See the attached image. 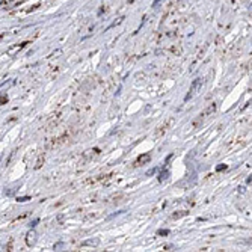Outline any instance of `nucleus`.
I'll return each instance as SVG.
<instances>
[{
	"label": "nucleus",
	"instance_id": "f257e3e1",
	"mask_svg": "<svg viewBox=\"0 0 252 252\" xmlns=\"http://www.w3.org/2000/svg\"><path fill=\"white\" fill-rule=\"evenodd\" d=\"M201 86H202V78H195L193 82H192V85H190V89H189V94L184 97V101H187V100H190L192 97L195 95L198 91L201 89Z\"/></svg>",
	"mask_w": 252,
	"mask_h": 252
},
{
	"label": "nucleus",
	"instance_id": "f03ea898",
	"mask_svg": "<svg viewBox=\"0 0 252 252\" xmlns=\"http://www.w3.org/2000/svg\"><path fill=\"white\" fill-rule=\"evenodd\" d=\"M36 237H38L36 231L33 228H30V231L26 234V244L27 246H33V244L36 243Z\"/></svg>",
	"mask_w": 252,
	"mask_h": 252
},
{
	"label": "nucleus",
	"instance_id": "7ed1b4c3",
	"mask_svg": "<svg viewBox=\"0 0 252 252\" xmlns=\"http://www.w3.org/2000/svg\"><path fill=\"white\" fill-rule=\"evenodd\" d=\"M151 160V154L149 153H145V154H140L139 157H138V160H136V165L138 166H142V165H145V163H148Z\"/></svg>",
	"mask_w": 252,
	"mask_h": 252
},
{
	"label": "nucleus",
	"instance_id": "20e7f679",
	"mask_svg": "<svg viewBox=\"0 0 252 252\" xmlns=\"http://www.w3.org/2000/svg\"><path fill=\"white\" fill-rule=\"evenodd\" d=\"M100 244V240L98 239H89V240H85L82 246H98Z\"/></svg>",
	"mask_w": 252,
	"mask_h": 252
},
{
	"label": "nucleus",
	"instance_id": "39448f33",
	"mask_svg": "<svg viewBox=\"0 0 252 252\" xmlns=\"http://www.w3.org/2000/svg\"><path fill=\"white\" fill-rule=\"evenodd\" d=\"M169 175H171V172L166 169V171H162L160 174H159V183H163V181H166L168 178H169Z\"/></svg>",
	"mask_w": 252,
	"mask_h": 252
},
{
	"label": "nucleus",
	"instance_id": "423d86ee",
	"mask_svg": "<svg viewBox=\"0 0 252 252\" xmlns=\"http://www.w3.org/2000/svg\"><path fill=\"white\" fill-rule=\"evenodd\" d=\"M171 124H172V119H169V121L166 122L165 125H162V127H159V130L156 131V134H157V136H159V134H162L163 131H166V130H168V127H169Z\"/></svg>",
	"mask_w": 252,
	"mask_h": 252
},
{
	"label": "nucleus",
	"instance_id": "0eeeda50",
	"mask_svg": "<svg viewBox=\"0 0 252 252\" xmlns=\"http://www.w3.org/2000/svg\"><path fill=\"white\" fill-rule=\"evenodd\" d=\"M216 107H217V106L214 104V103H211V104H210L209 107H207V110H205V112L202 113V116H207V115H210V113L216 112Z\"/></svg>",
	"mask_w": 252,
	"mask_h": 252
},
{
	"label": "nucleus",
	"instance_id": "6e6552de",
	"mask_svg": "<svg viewBox=\"0 0 252 252\" xmlns=\"http://www.w3.org/2000/svg\"><path fill=\"white\" fill-rule=\"evenodd\" d=\"M186 214H187V211H177V213L172 214V219H180V217L186 216Z\"/></svg>",
	"mask_w": 252,
	"mask_h": 252
},
{
	"label": "nucleus",
	"instance_id": "1a4fd4ad",
	"mask_svg": "<svg viewBox=\"0 0 252 252\" xmlns=\"http://www.w3.org/2000/svg\"><path fill=\"white\" fill-rule=\"evenodd\" d=\"M63 246H65V244L62 243V242H58V243L53 246V249H54V251H62V248H63Z\"/></svg>",
	"mask_w": 252,
	"mask_h": 252
},
{
	"label": "nucleus",
	"instance_id": "9d476101",
	"mask_svg": "<svg viewBox=\"0 0 252 252\" xmlns=\"http://www.w3.org/2000/svg\"><path fill=\"white\" fill-rule=\"evenodd\" d=\"M157 234L159 235H168L169 234V229H159V231H157Z\"/></svg>",
	"mask_w": 252,
	"mask_h": 252
},
{
	"label": "nucleus",
	"instance_id": "9b49d317",
	"mask_svg": "<svg viewBox=\"0 0 252 252\" xmlns=\"http://www.w3.org/2000/svg\"><path fill=\"white\" fill-rule=\"evenodd\" d=\"M30 199H32V198H30V196H21V198H18V202H26V201H30Z\"/></svg>",
	"mask_w": 252,
	"mask_h": 252
},
{
	"label": "nucleus",
	"instance_id": "f8f14e48",
	"mask_svg": "<svg viewBox=\"0 0 252 252\" xmlns=\"http://www.w3.org/2000/svg\"><path fill=\"white\" fill-rule=\"evenodd\" d=\"M38 224H39V219H35V220H32V222H30V228H35Z\"/></svg>",
	"mask_w": 252,
	"mask_h": 252
},
{
	"label": "nucleus",
	"instance_id": "ddd939ff",
	"mask_svg": "<svg viewBox=\"0 0 252 252\" xmlns=\"http://www.w3.org/2000/svg\"><path fill=\"white\" fill-rule=\"evenodd\" d=\"M6 101H8V97H6V95L0 97V106L3 104V103H6Z\"/></svg>",
	"mask_w": 252,
	"mask_h": 252
},
{
	"label": "nucleus",
	"instance_id": "4468645a",
	"mask_svg": "<svg viewBox=\"0 0 252 252\" xmlns=\"http://www.w3.org/2000/svg\"><path fill=\"white\" fill-rule=\"evenodd\" d=\"M224 169H226V165H219V166L216 168L217 172H220V171H224Z\"/></svg>",
	"mask_w": 252,
	"mask_h": 252
},
{
	"label": "nucleus",
	"instance_id": "2eb2a0df",
	"mask_svg": "<svg viewBox=\"0 0 252 252\" xmlns=\"http://www.w3.org/2000/svg\"><path fill=\"white\" fill-rule=\"evenodd\" d=\"M157 171V168H153V169H149V171H147V175H153L154 172Z\"/></svg>",
	"mask_w": 252,
	"mask_h": 252
},
{
	"label": "nucleus",
	"instance_id": "dca6fc26",
	"mask_svg": "<svg viewBox=\"0 0 252 252\" xmlns=\"http://www.w3.org/2000/svg\"><path fill=\"white\" fill-rule=\"evenodd\" d=\"M172 248H174V246H172V244H166V246H165V249H166V251H171V249H172Z\"/></svg>",
	"mask_w": 252,
	"mask_h": 252
},
{
	"label": "nucleus",
	"instance_id": "f3484780",
	"mask_svg": "<svg viewBox=\"0 0 252 252\" xmlns=\"http://www.w3.org/2000/svg\"><path fill=\"white\" fill-rule=\"evenodd\" d=\"M251 181H252L251 177H249V178H246V184H251Z\"/></svg>",
	"mask_w": 252,
	"mask_h": 252
},
{
	"label": "nucleus",
	"instance_id": "a211bd4d",
	"mask_svg": "<svg viewBox=\"0 0 252 252\" xmlns=\"http://www.w3.org/2000/svg\"><path fill=\"white\" fill-rule=\"evenodd\" d=\"M5 2H6V0H0V5H3V3H5Z\"/></svg>",
	"mask_w": 252,
	"mask_h": 252
}]
</instances>
